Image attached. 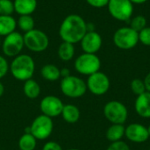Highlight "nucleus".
<instances>
[{
  "instance_id": "35",
  "label": "nucleus",
  "mask_w": 150,
  "mask_h": 150,
  "mask_svg": "<svg viewBox=\"0 0 150 150\" xmlns=\"http://www.w3.org/2000/svg\"><path fill=\"white\" fill-rule=\"evenodd\" d=\"M133 4H145L146 2H148L149 0H130Z\"/></svg>"
},
{
  "instance_id": "3",
  "label": "nucleus",
  "mask_w": 150,
  "mask_h": 150,
  "mask_svg": "<svg viewBox=\"0 0 150 150\" xmlns=\"http://www.w3.org/2000/svg\"><path fill=\"white\" fill-rule=\"evenodd\" d=\"M60 88L63 95L70 98H81L87 91L86 82L82 78L72 75L62 79Z\"/></svg>"
},
{
  "instance_id": "27",
  "label": "nucleus",
  "mask_w": 150,
  "mask_h": 150,
  "mask_svg": "<svg viewBox=\"0 0 150 150\" xmlns=\"http://www.w3.org/2000/svg\"><path fill=\"white\" fill-rule=\"evenodd\" d=\"M14 4L11 0H0V15H12Z\"/></svg>"
},
{
  "instance_id": "12",
  "label": "nucleus",
  "mask_w": 150,
  "mask_h": 150,
  "mask_svg": "<svg viewBox=\"0 0 150 150\" xmlns=\"http://www.w3.org/2000/svg\"><path fill=\"white\" fill-rule=\"evenodd\" d=\"M63 106L64 105L62 99L54 95H48L44 97L40 103V109L42 114L49 118L60 116L62 114Z\"/></svg>"
},
{
  "instance_id": "10",
  "label": "nucleus",
  "mask_w": 150,
  "mask_h": 150,
  "mask_svg": "<svg viewBox=\"0 0 150 150\" xmlns=\"http://www.w3.org/2000/svg\"><path fill=\"white\" fill-rule=\"evenodd\" d=\"M2 51L7 57H16L21 54L25 47L24 37L18 32H13L9 35L5 36L2 44Z\"/></svg>"
},
{
  "instance_id": "39",
  "label": "nucleus",
  "mask_w": 150,
  "mask_h": 150,
  "mask_svg": "<svg viewBox=\"0 0 150 150\" xmlns=\"http://www.w3.org/2000/svg\"><path fill=\"white\" fill-rule=\"evenodd\" d=\"M1 44H2V43H1V40H0V46H1Z\"/></svg>"
},
{
  "instance_id": "32",
  "label": "nucleus",
  "mask_w": 150,
  "mask_h": 150,
  "mask_svg": "<svg viewBox=\"0 0 150 150\" xmlns=\"http://www.w3.org/2000/svg\"><path fill=\"white\" fill-rule=\"evenodd\" d=\"M42 150H63L62 146L56 142H47L44 146Z\"/></svg>"
},
{
  "instance_id": "33",
  "label": "nucleus",
  "mask_w": 150,
  "mask_h": 150,
  "mask_svg": "<svg viewBox=\"0 0 150 150\" xmlns=\"http://www.w3.org/2000/svg\"><path fill=\"white\" fill-rule=\"evenodd\" d=\"M144 84H145V88H146V91L150 92V72L145 76L144 80Z\"/></svg>"
},
{
  "instance_id": "11",
  "label": "nucleus",
  "mask_w": 150,
  "mask_h": 150,
  "mask_svg": "<svg viewBox=\"0 0 150 150\" xmlns=\"http://www.w3.org/2000/svg\"><path fill=\"white\" fill-rule=\"evenodd\" d=\"M87 90L95 96L105 95L110 89V79L105 73L98 71L88 76L86 81Z\"/></svg>"
},
{
  "instance_id": "19",
  "label": "nucleus",
  "mask_w": 150,
  "mask_h": 150,
  "mask_svg": "<svg viewBox=\"0 0 150 150\" xmlns=\"http://www.w3.org/2000/svg\"><path fill=\"white\" fill-rule=\"evenodd\" d=\"M125 130L126 127L123 124H112L106 130L105 137L111 142H120L125 136Z\"/></svg>"
},
{
  "instance_id": "5",
  "label": "nucleus",
  "mask_w": 150,
  "mask_h": 150,
  "mask_svg": "<svg viewBox=\"0 0 150 150\" xmlns=\"http://www.w3.org/2000/svg\"><path fill=\"white\" fill-rule=\"evenodd\" d=\"M23 37L25 47L32 52H43L47 50L49 46V38L47 34L41 30L34 28L32 31L25 33Z\"/></svg>"
},
{
  "instance_id": "21",
  "label": "nucleus",
  "mask_w": 150,
  "mask_h": 150,
  "mask_svg": "<svg viewBox=\"0 0 150 150\" xmlns=\"http://www.w3.org/2000/svg\"><path fill=\"white\" fill-rule=\"evenodd\" d=\"M23 91L26 98L34 99L37 98L40 94V86L35 80L31 78L24 82Z\"/></svg>"
},
{
  "instance_id": "37",
  "label": "nucleus",
  "mask_w": 150,
  "mask_h": 150,
  "mask_svg": "<svg viewBox=\"0 0 150 150\" xmlns=\"http://www.w3.org/2000/svg\"><path fill=\"white\" fill-rule=\"evenodd\" d=\"M148 131H149V137H150V125H149V127H148Z\"/></svg>"
},
{
  "instance_id": "36",
  "label": "nucleus",
  "mask_w": 150,
  "mask_h": 150,
  "mask_svg": "<svg viewBox=\"0 0 150 150\" xmlns=\"http://www.w3.org/2000/svg\"><path fill=\"white\" fill-rule=\"evenodd\" d=\"M4 93V86L3 84V83L0 81V97H2Z\"/></svg>"
},
{
  "instance_id": "25",
  "label": "nucleus",
  "mask_w": 150,
  "mask_h": 150,
  "mask_svg": "<svg viewBox=\"0 0 150 150\" xmlns=\"http://www.w3.org/2000/svg\"><path fill=\"white\" fill-rule=\"evenodd\" d=\"M130 27L139 33L147 26V18L142 15H137L134 18H131L129 20Z\"/></svg>"
},
{
  "instance_id": "15",
  "label": "nucleus",
  "mask_w": 150,
  "mask_h": 150,
  "mask_svg": "<svg viewBox=\"0 0 150 150\" xmlns=\"http://www.w3.org/2000/svg\"><path fill=\"white\" fill-rule=\"evenodd\" d=\"M134 109L140 117L150 119V92L145 91L137 96L134 103Z\"/></svg>"
},
{
  "instance_id": "22",
  "label": "nucleus",
  "mask_w": 150,
  "mask_h": 150,
  "mask_svg": "<svg viewBox=\"0 0 150 150\" xmlns=\"http://www.w3.org/2000/svg\"><path fill=\"white\" fill-rule=\"evenodd\" d=\"M59 58L62 62H69L75 55V46L74 44L62 41L57 50Z\"/></svg>"
},
{
  "instance_id": "2",
  "label": "nucleus",
  "mask_w": 150,
  "mask_h": 150,
  "mask_svg": "<svg viewBox=\"0 0 150 150\" xmlns=\"http://www.w3.org/2000/svg\"><path fill=\"white\" fill-rule=\"evenodd\" d=\"M10 71L15 79L25 82L33 78L35 71V62L32 56L26 54H20L11 61Z\"/></svg>"
},
{
  "instance_id": "31",
  "label": "nucleus",
  "mask_w": 150,
  "mask_h": 150,
  "mask_svg": "<svg viewBox=\"0 0 150 150\" xmlns=\"http://www.w3.org/2000/svg\"><path fill=\"white\" fill-rule=\"evenodd\" d=\"M85 1L91 7L98 8V9L107 6V4L109 3V0H85Z\"/></svg>"
},
{
  "instance_id": "17",
  "label": "nucleus",
  "mask_w": 150,
  "mask_h": 150,
  "mask_svg": "<svg viewBox=\"0 0 150 150\" xmlns=\"http://www.w3.org/2000/svg\"><path fill=\"white\" fill-rule=\"evenodd\" d=\"M17 20L12 15H0V37H5L15 32Z\"/></svg>"
},
{
  "instance_id": "14",
  "label": "nucleus",
  "mask_w": 150,
  "mask_h": 150,
  "mask_svg": "<svg viewBox=\"0 0 150 150\" xmlns=\"http://www.w3.org/2000/svg\"><path fill=\"white\" fill-rule=\"evenodd\" d=\"M125 136L127 139L134 143H143L149 138L148 127L142 124L132 123L126 127Z\"/></svg>"
},
{
  "instance_id": "4",
  "label": "nucleus",
  "mask_w": 150,
  "mask_h": 150,
  "mask_svg": "<svg viewBox=\"0 0 150 150\" xmlns=\"http://www.w3.org/2000/svg\"><path fill=\"white\" fill-rule=\"evenodd\" d=\"M112 41L118 48L130 50L139 43V34L130 26L120 27L114 33Z\"/></svg>"
},
{
  "instance_id": "16",
  "label": "nucleus",
  "mask_w": 150,
  "mask_h": 150,
  "mask_svg": "<svg viewBox=\"0 0 150 150\" xmlns=\"http://www.w3.org/2000/svg\"><path fill=\"white\" fill-rule=\"evenodd\" d=\"M14 11L19 16L32 15L37 9V0H14Z\"/></svg>"
},
{
  "instance_id": "23",
  "label": "nucleus",
  "mask_w": 150,
  "mask_h": 150,
  "mask_svg": "<svg viewBox=\"0 0 150 150\" xmlns=\"http://www.w3.org/2000/svg\"><path fill=\"white\" fill-rule=\"evenodd\" d=\"M19 150H34L37 145V140L32 134L25 133L18 142Z\"/></svg>"
},
{
  "instance_id": "40",
  "label": "nucleus",
  "mask_w": 150,
  "mask_h": 150,
  "mask_svg": "<svg viewBox=\"0 0 150 150\" xmlns=\"http://www.w3.org/2000/svg\"><path fill=\"white\" fill-rule=\"evenodd\" d=\"M149 150H150V148H149Z\"/></svg>"
},
{
  "instance_id": "29",
  "label": "nucleus",
  "mask_w": 150,
  "mask_h": 150,
  "mask_svg": "<svg viewBox=\"0 0 150 150\" xmlns=\"http://www.w3.org/2000/svg\"><path fill=\"white\" fill-rule=\"evenodd\" d=\"M10 70V65L3 55H0V79L4 77Z\"/></svg>"
},
{
  "instance_id": "18",
  "label": "nucleus",
  "mask_w": 150,
  "mask_h": 150,
  "mask_svg": "<svg viewBox=\"0 0 150 150\" xmlns=\"http://www.w3.org/2000/svg\"><path fill=\"white\" fill-rule=\"evenodd\" d=\"M61 115L67 123L75 124L79 120L81 112H80L79 108L76 105L69 104V105H64Z\"/></svg>"
},
{
  "instance_id": "13",
  "label": "nucleus",
  "mask_w": 150,
  "mask_h": 150,
  "mask_svg": "<svg viewBox=\"0 0 150 150\" xmlns=\"http://www.w3.org/2000/svg\"><path fill=\"white\" fill-rule=\"evenodd\" d=\"M102 43L101 35L96 31L87 32L80 41L82 50L88 54H97L100 50Z\"/></svg>"
},
{
  "instance_id": "9",
  "label": "nucleus",
  "mask_w": 150,
  "mask_h": 150,
  "mask_svg": "<svg viewBox=\"0 0 150 150\" xmlns=\"http://www.w3.org/2000/svg\"><path fill=\"white\" fill-rule=\"evenodd\" d=\"M29 128L30 134H32L36 140L43 141L51 135L54 129V123L52 118L41 114L33 120Z\"/></svg>"
},
{
  "instance_id": "38",
  "label": "nucleus",
  "mask_w": 150,
  "mask_h": 150,
  "mask_svg": "<svg viewBox=\"0 0 150 150\" xmlns=\"http://www.w3.org/2000/svg\"><path fill=\"white\" fill-rule=\"evenodd\" d=\"M68 150H81V149H68Z\"/></svg>"
},
{
  "instance_id": "34",
  "label": "nucleus",
  "mask_w": 150,
  "mask_h": 150,
  "mask_svg": "<svg viewBox=\"0 0 150 150\" xmlns=\"http://www.w3.org/2000/svg\"><path fill=\"white\" fill-rule=\"evenodd\" d=\"M60 72H61V77L62 78H64V77L70 76V70L68 68H63V69H60Z\"/></svg>"
},
{
  "instance_id": "8",
  "label": "nucleus",
  "mask_w": 150,
  "mask_h": 150,
  "mask_svg": "<svg viewBox=\"0 0 150 150\" xmlns=\"http://www.w3.org/2000/svg\"><path fill=\"white\" fill-rule=\"evenodd\" d=\"M110 15L119 21H128L134 13V4L130 0H109L107 4Z\"/></svg>"
},
{
  "instance_id": "30",
  "label": "nucleus",
  "mask_w": 150,
  "mask_h": 150,
  "mask_svg": "<svg viewBox=\"0 0 150 150\" xmlns=\"http://www.w3.org/2000/svg\"><path fill=\"white\" fill-rule=\"evenodd\" d=\"M106 150H130L129 146L123 141L112 142Z\"/></svg>"
},
{
  "instance_id": "26",
  "label": "nucleus",
  "mask_w": 150,
  "mask_h": 150,
  "mask_svg": "<svg viewBox=\"0 0 150 150\" xmlns=\"http://www.w3.org/2000/svg\"><path fill=\"white\" fill-rule=\"evenodd\" d=\"M130 87H131V90H132L133 93L134 95H136V96H139V95L144 93L145 91H146V88H145V84H144L143 80H142L140 78L134 79L131 82Z\"/></svg>"
},
{
  "instance_id": "20",
  "label": "nucleus",
  "mask_w": 150,
  "mask_h": 150,
  "mask_svg": "<svg viewBox=\"0 0 150 150\" xmlns=\"http://www.w3.org/2000/svg\"><path fill=\"white\" fill-rule=\"evenodd\" d=\"M41 76L49 82H55L61 78L60 69L54 64H46L40 69Z\"/></svg>"
},
{
  "instance_id": "1",
  "label": "nucleus",
  "mask_w": 150,
  "mask_h": 150,
  "mask_svg": "<svg viewBox=\"0 0 150 150\" xmlns=\"http://www.w3.org/2000/svg\"><path fill=\"white\" fill-rule=\"evenodd\" d=\"M87 33V23L80 15L69 14L62 22L59 35L62 41L76 44Z\"/></svg>"
},
{
  "instance_id": "28",
  "label": "nucleus",
  "mask_w": 150,
  "mask_h": 150,
  "mask_svg": "<svg viewBox=\"0 0 150 150\" xmlns=\"http://www.w3.org/2000/svg\"><path fill=\"white\" fill-rule=\"evenodd\" d=\"M139 42L142 44L150 47V26H146L144 29L138 33Z\"/></svg>"
},
{
  "instance_id": "24",
  "label": "nucleus",
  "mask_w": 150,
  "mask_h": 150,
  "mask_svg": "<svg viewBox=\"0 0 150 150\" xmlns=\"http://www.w3.org/2000/svg\"><path fill=\"white\" fill-rule=\"evenodd\" d=\"M34 26L35 21L32 15H21L17 20V27H18L24 33L33 30L35 28Z\"/></svg>"
},
{
  "instance_id": "7",
  "label": "nucleus",
  "mask_w": 150,
  "mask_h": 150,
  "mask_svg": "<svg viewBox=\"0 0 150 150\" xmlns=\"http://www.w3.org/2000/svg\"><path fill=\"white\" fill-rule=\"evenodd\" d=\"M104 115L112 124H123L128 117L127 106L118 100H112L104 106Z\"/></svg>"
},
{
  "instance_id": "6",
  "label": "nucleus",
  "mask_w": 150,
  "mask_h": 150,
  "mask_svg": "<svg viewBox=\"0 0 150 150\" xmlns=\"http://www.w3.org/2000/svg\"><path fill=\"white\" fill-rule=\"evenodd\" d=\"M74 67L79 74L89 76L99 71L101 61L96 54L83 53L76 59Z\"/></svg>"
}]
</instances>
